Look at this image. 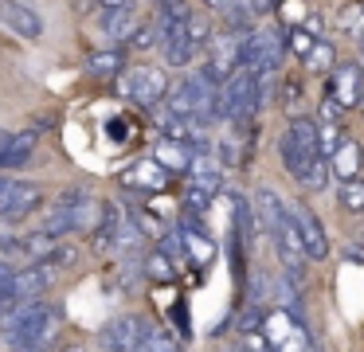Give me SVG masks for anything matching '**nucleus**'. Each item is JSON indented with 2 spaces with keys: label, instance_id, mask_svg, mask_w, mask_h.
<instances>
[{
  "label": "nucleus",
  "instance_id": "18",
  "mask_svg": "<svg viewBox=\"0 0 364 352\" xmlns=\"http://www.w3.org/2000/svg\"><path fill=\"white\" fill-rule=\"evenodd\" d=\"M134 4L129 8H110V12H102V20H98V31H102L106 39H129V31H134Z\"/></svg>",
  "mask_w": 364,
  "mask_h": 352
},
{
  "label": "nucleus",
  "instance_id": "37",
  "mask_svg": "<svg viewBox=\"0 0 364 352\" xmlns=\"http://www.w3.org/2000/svg\"><path fill=\"white\" fill-rule=\"evenodd\" d=\"M4 180H9V176H0V188H4Z\"/></svg>",
  "mask_w": 364,
  "mask_h": 352
},
{
  "label": "nucleus",
  "instance_id": "12",
  "mask_svg": "<svg viewBox=\"0 0 364 352\" xmlns=\"http://www.w3.org/2000/svg\"><path fill=\"white\" fill-rule=\"evenodd\" d=\"M161 51H165V59L173 63V67H188L192 59H196V51L200 47L188 39V31H184V20H176V23H161Z\"/></svg>",
  "mask_w": 364,
  "mask_h": 352
},
{
  "label": "nucleus",
  "instance_id": "3",
  "mask_svg": "<svg viewBox=\"0 0 364 352\" xmlns=\"http://www.w3.org/2000/svg\"><path fill=\"white\" fill-rule=\"evenodd\" d=\"M122 94L141 110H157L168 94V75L153 63H137V67L122 70Z\"/></svg>",
  "mask_w": 364,
  "mask_h": 352
},
{
  "label": "nucleus",
  "instance_id": "23",
  "mask_svg": "<svg viewBox=\"0 0 364 352\" xmlns=\"http://www.w3.org/2000/svg\"><path fill=\"white\" fill-rule=\"evenodd\" d=\"M145 274H149L153 282H173L176 266H173V258H168L165 250H149V258H145Z\"/></svg>",
  "mask_w": 364,
  "mask_h": 352
},
{
  "label": "nucleus",
  "instance_id": "1",
  "mask_svg": "<svg viewBox=\"0 0 364 352\" xmlns=\"http://www.w3.org/2000/svg\"><path fill=\"white\" fill-rule=\"evenodd\" d=\"M0 336L9 344H16L20 352H48L51 344L63 336V317L55 305L48 302H24L4 309L0 317Z\"/></svg>",
  "mask_w": 364,
  "mask_h": 352
},
{
  "label": "nucleus",
  "instance_id": "25",
  "mask_svg": "<svg viewBox=\"0 0 364 352\" xmlns=\"http://www.w3.org/2000/svg\"><path fill=\"white\" fill-rule=\"evenodd\" d=\"M40 262L55 266V270H63V266H75V262H79V247H71V242H59V239H55V247H51L48 255L40 258Z\"/></svg>",
  "mask_w": 364,
  "mask_h": 352
},
{
  "label": "nucleus",
  "instance_id": "13",
  "mask_svg": "<svg viewBox=\"0 0 364 352\" xmlns=\"http://www.w3.org/2000/svg\"><path fill=\"white\" fill-rule=\"evenodd\" d=\"M36 149H40V125L12 133V137H9V149H4V156H0V172H16V169H24V164L36 156Z\"/></svg>",
  "mask_w": 364,
  "mask_h": 352
},
{
  "label": "nucleus",
  "instance_id": "21",
  "mask_svg": "<svg viewBox=\"0 0 364 352\" xmlns=\"http://www.w3.org/2000/svg\"><path fill=\"white\" fill-rule=\"evenodd\" d=\"M337 200H341V208H345V211H353V215H364V180H360V176L341 180Z\"/></svg>",
  "mask_w": 364,
  "mask_h": 352
},
{
  "label": "nucleus",
  "instance_id": "6",
  "mask_svg": "<svg viewBox=\"0 0 364 352\" xmlns=\"http://www.w3.org/2000/svg\"><path fill=\"white\" fill-rule=\"evenodd\" d=\"M325 98H333L341 110L364 106V67L360 63H341V67H333L329 82H325Z\"/></svg>",
  "mask_w": 364,
  "mask_h": 352
},
{
  "label": "nucleus",
  "instance_id": "16",
  "mask_svg": "<svg viewBox=\"0 0 364 352\" xmlns=\"http://www.w3.org/2000/svg\"><path fill=\"white\" fill-rule=\"evenodd\" d=\"M153 161L165 172H188L192 169V149L181 145V141H173V137H161L157 149H153Z\"/></svg>",
  "mask_w": 364,
  "mask_h": 352
},
{
  "label": "nucleus",
  "instance_id": "33",
  "mask_svg": "<svg viewBox=\"0 0 364 352\" xmlns=\"http://www.w3.org/2000/svg\"><path fill=\"white\" fill-rule=\"evenodd\" d=\"M98 4H102V12H110V8H129L134 0H98Z\"/></svg>",
  "mask_w": 364,
  "mask_h": 352
},
{
  "label": "nucleus",
  "instance_id": "31",
  "mask_svg": "<svg viewBox=\"0 0 364 352\" xmlns=\"http://www.w3.org/2000/svg\"><path fill=\"white\" fill-rule=\"evenodd\" d=\"M12 239H16V231H12V223H9V219H0V255H4V247H9Z\"/></svg>",
  "mask_w": 364,
  "mask_h": 352
},
{
  "label": "nucleus",
  "instance_id": "2",
  "mask_svg": "<svg viewBox=\"0 0 364 352\" xmlns=\"http://www.w3.org/2000/svg\"><path fill=\"white\" fill-rule=\"evenodd\" d=\"M282 164L301 188L309 192H321L325 180H329V156H321V145H317V122L309 117H294L282 133Z\"/></svg>",
  "mask_w": 364,
  "mask_h": 352
},
{
  "label": "nucleus",
  "instance_id": "28",
  "mask_svg": "<svg viewBox=\"0 0 364 352\" xmlns=\"http://www.w3.org/2000/svg\"><path fill=\"white\" fill-rule=\"evenodd\" d=\"M314 43H317V36L309 28H294L290 31V51L298 55V59H306V55L314 51Z\"/></svg>",
  "mask_w": 364,
  "mask_h": 352
},
{
  "label": "nucleus",
  "instance_id": "35",
  "mask_svg": "<svg viewBox=\"0 0 364 352\" xmlns=\"http://www.w3.org/2000/svg\"><path fill=\"white\" fill-rule=\"evenodd\" d=\"M204 4L208 8H220V12H223V8H228V0H204Z\"/></svg>",
  "mask_w": 364,
  "mask_h": 352
},
{
  "label": "nucleus",
  "instance_id": "8",
  "mask_svg": "<svg viewBox=\"0 0 364 352\" xmlns=\"http://www.w3.org/2000/svg\"><path fill=\"white\" fill-rule=\"evenodd\" d=\"M55 203L67 211V219H71L75 231H95L98 219H102V200H95V196L82 192V188H71V192H63Z\"/></svg>",
  "mask_w": 364,
  "mask_h": 352
},
{
  "label": "nucleus",
  "instance_id": "10",
  "mask_svg": "<svg viewBox=\"0 0 364 352\" xmlns=\"http://www.w3.org/2000/svg\"><path fill=\"white\" fill-rule=\"evenodd\" d=\"M294 211V223H298V235H301V250H306V258H314V262H321V258H329V235H325L321 219L314 215L309 208H290Z\"/></svg>",
  "mask_w": 364,
  "mask_h": 352
},
{
  "label": "nucleus",
  "instance_id": "15",
  "mask_svg": "<svg viewBox=\"0 0 364 352\" xmlns=\"http://www.w3.org/2000/svg\"><path fill=\"white\" fill-rule=\"evenodd\" d=\"M126 188H137V192H165V184H168V172L161 169L157 161H137L134 169L126 172Z\"/></svg>",
  "mask_w": 364,
  "mask_h": 352
},
{
  "label": "nucleus",
  "instance_id": "32",
  "mask_svg": "<svg viewBox=\"0 0 364 352\" xmlns=\"http://www.w3.org/2000/svg\"><path fill=\"white\" fill-rule=\"evenodd\" d=\"M278 0H247V8H251L255 16H262V12H270V8H274Z\"/></svg>",
  "mask_w": 364,
  "mask_h": 352
},
{
  "label": "nucleus",
  "instance_id": "11",
  "mask_svg": "<svg viewBox=\"0 0 364 352\" xmlns=\"http://www.w3.org/2000/svg\"><path fill=\"white\" fill-rule=\"evenodd\" d=\"M0 23L9 31H16L20 39H40L43 36V20L36 8L20 4V0H0Z\"/></svg>",
  "mask_w": 364,
  "mask_h": 352
},
{
  "label": "nucleus",
  "instance_id": "30",
  "mask_svg": "<svg viewBox=\"0 0 364 352\" xmlns=\"http://www.w3.org/2000/svg\"><path fill=\"white\" fill-rule=\"evenodd\" d=\"M298 82H294V78H290V82H286V110H290V114L294 117H298Z\"/></svg>",
  "mask_w": 364,
  "mask_h": 352
},
{
  "label": "nucleus",
  "instance_id": "19",
  "mask_svg": "<svg viewBox=\"0 0 364 352\" xmlns=\"http://www.w3.org/2000/svg\"><path fill=\"white\" fill-rule=\"evenodd\" d=\"M181 242H184V250H188V258H192L196 266H208V262H212V255H215L212 239H204V235H200L192 223H184V231H181Z\"/></svg>",
  "mask_w": 364,
  "mask_h": 352
},
{
  "label": "nucleus",
  "instance_id": "27",
  "mask_svg": "<svg viewBox=\"0 0 364 352\" xmlns=\"http://www.w3.org/2000/svg\"><path fill=\"white\" fill-rule=\"evenodd\" d=\"M145 352H181V344H176V336L168 333V329H149V336H145Z\"/></svg>",
  "mask_w": 364,
  "mask_h": 352
},
{
  "label": "nucleus",
  "instance_id": "38",
  "mask_svg": "<svg viewBox=\"0 0 364 352\" xmlns=\"http://www.w3.org/2000/svg\"><path fill=\"white\" fill-rule=\"evenodd\" d=\"M267 352H274V348H267Z\"/></svg>",
  "mask_w": 364,
  "mask_h": 352
},
{
  "label": "nucleus",
  "instance_id": "5",
  "mask_svg": "<svg viewBox=\"0 0 364 352\" xmlns=\"http://www.w3.org/2000/svg\"><path fill=\"white\" fill-rule=\"evenodd\" d=\"M145 336H149V325H145L141 317H134V313H126V317H114L102 325L98 348L102 352H141Z\"/></svg>",
  "mask_w": 364,
  "mask_h": 352
},
{
  "label": "nucleus",
  "instance_id": "29",
  "mask_svg": "<svg viewBox=\"0 0 364 352\" xmlns=\"http://www.w3.org/2000/svg\"><path fill=\"white\" fill-rule=\"evenodd\" d=\"M157 39H161V31L153 28V23H141V28L129 31V47H134V51H145V47H153Z\"/></svg>",
  "mask_w": 364,
  "mask_h": 352
},
{
  "label": "nucleus",
  "instance_id": "17",
  "mask_svg": "<svg viewBox=\"0 0 364 352\" xmlns=\"http://www.w3.org/2000/svg\"><path fill=\"white\" fill-rule=\"evenodd\" d=\"M255 208H259V219H262L267 231H274V227L290 215V208L282 203V196H278L274 188H259V192H255Z\"/></svg>",
  "mask_w": 364,
  "mask_h": 352
},
{
  "label": "nucleus",
  "instance_id": "14",
  "mask_svg": "<svg viewBox=\"0 0 364 352\" xmlns=\"http://www.w3.org/2000/svg\"><path fill=\"white\" fill-rule=\"evenodd\" d=\"M329 169H333V176H337V180L360 176V169H364V149L356 145V141H341V145L329 153Z\"/></svg>",
  "mask_w": 364,
  "mask_h": 352
},
{
  "label": "nucleus",
  "instance_id": "36",
  "mask_svg": "<svg viewBox=\"0 0 364 352\" xmlns=\"http://www.w3.org/2000/svg\"><path fill=\"white\" fill-rule=\"evenodd\" d=\"M67 352H82V348H79V344H67Z\"/></svg>",
  "mask_w": 364,
  "mask_h": 352
},
{
  "label": "nucleus",
  "instance_id": "34",
  "mask_svg": "<svg viewBox=\"0 0 364 352\" xmlns=\"http://www.w3.org/2000/svg\"><path fill=\"white\" fill-rule=\"evenodd\" d=\"M9 137H12L9 129H0V156H4V149H9Z\"/></svg>",
  "mask_w": 364,
  "mask_h": 352
},
{
  "label": "nucleus",
  "instance_id": "22",
  "mask_svg": "<svg viewBox=\"0 0 364 352\" xmlns=\"http://www.w3.org/2000/svg\"><path fill=\"white\" fill-rule=\"evenodd\" d=\"M122 51H98L95 59H90V75L95 78H114V75H122Z\"/></svg>",
  "mask_w": 364,
  "mask_h": 352
},
{
  "label": "nucleus",
  "instance_id": "9",
  "mask_svg": "<svg viewBox=\"0 0 364 352\" xmlns=\"http://www.w3.org/2000/svg\"><path fill=\"white\" fill-rule=\"evenodd\" d=\"M55 266L48 262H32L28 270L12 274V305H24V302H40V294L55 282Z\"/></svg>",
  "mask_w": 364,
  "mask_h": 352
},
{
  "label": "nucleus",
  "instance_id": "39",
  "mask_svg": "<svg viewBox=\"0 0 364 352\" xmlns=\"http://www.w3.org/2000/svg\"><path fill=\"white\" fill-rule=\"evenodd\" d=\"M141 352H145V348H141Z\"/></svg>",
  "mask_w": 364,
  "mask_h": 352
},
{
  "label": "nucleus",
  "instance_id": "7",
  "mask_svg": "<svg viewBox=\"0 0 364 352\" xmlns=\"http://www.w3.org/2000/svg\"><path fill=\"white\" fill-rule=\"evenodd\" d=\"M40 200H43L40 184H32V180H4V188H0V219L20 223V219H28L40 208Z\"/></svg>",
  "mask_w": 364,
  "mask_h": 352
},
{
  "label": "nucleus",
  "instance_id": "26",
  "mask_svg": "<svg viewBox=\"0 0 364 352\" xmlns=\"http://www.w3.org/2000/svg\"><path fill=\"white\" fill-rule=\"evenodd\" d=\"M301 63H306L309 70H333V63H337V51H333V43H314V51H309Z\"/></svg>",
  "mask_w": 364,
  "mask_h": 352
},
{
  "label": "nucleus",
  "instance_id": "24",
  "mask_svg": "<svg viewBox=\"0 0 364 352\" xmlns=\"http://www.w3.org/2000/svg\"><path fill=\"white\" fill-rule=\"evenodd\" d=\"M215 153H220V164L223 169H235L239 161H243V141H239V133H223V141L215 145Z\"/></svg>",
  "mask_w": 364,
  "mask_h": 352
},
{
  "label": "nucleus",
  "instance_id": "20",
  "mask_svg": "<svg viewBox=\"0 0 364 352\" xmlns=\"http://www.w3.org/2000/svg\"><path fill=\"white\" fill-rule=\"evenodd\" d=\"M337 28L353 39H364V0H348L337 12Z\"/></svg>",
  "mask_w": 364,
  "mask_h": 352
},
{
  "label": "nucleus",
  "instance_id": "4",
  "mask_svg": "<svg viewBox=\"0 0 364 352\" xmlns=\"http://www.w3.org/2000/svg\"><path fill=\"white\" fill-rule=\"evenodd\" d=\"M235 70H239V36H231V31H215V36L208 39V63H204L200 75L220 90Z\"/></svg>",
  "mask_w": 364,
  "mask_h": 352
}]
</instances>
